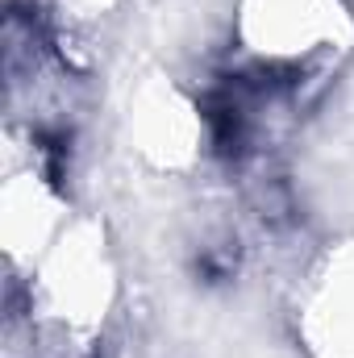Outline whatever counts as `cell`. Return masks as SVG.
<instances>
[{"label": "cell", "instance_id": "cell-1", "mask_svg": "<svg viewBox=\"0 0 354 358\" xmlns=\"http://www.w3.org/2000/svg\"><path fill=\"white\" fill-rule=\"evenodd\" d=\"M354 59V0H229L217 76L313 108Z\"/></svg>", "mask_w": 354, "mask_h": 358}, {"label": "cell", "instance_id": "cell-2", "mask_svg": "<svg viewBox=\"0 0 354 358\" xmlns=\"http://www.w3.org/2000/svg\"><path fill=\"white\" fill-rule=\"evenodd\" d=\"M121 129L134 159L163 179H187L208 159H221L208 92L167 71L142 76V84L129 88Z\"/></svg>", "mask_w": 354, "mask_h": 358}, {"label": "cell", "instance_id": "cell-3", "mask_svg": "<svg viewBox=\"0 0 354 358\" xmlns=\"http://www.w3.org/2000/svg\"><path fill=\"white\" fill-rule=\"evenodd\" d=\"M296 338L309 358H354V238L330 246L304 271Z\"/></svg>", "mask_w": 354, "mask_h": 358}]
</instances>
